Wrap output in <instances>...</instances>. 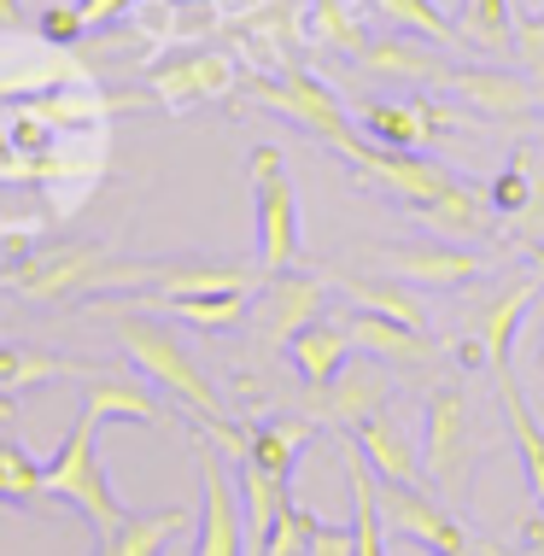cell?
<instances>
[{
	"label": "cell",
	"mask_w": 544,
	"mask_h": 556,
	"mask_svg": "<svg viewBox=\"0 0 544 556\" xmlns=\"http://www.w3.org/2000/svg\"><path fill=\"white\" fill-rule=\"evenodd\" d=\"M105 317H112V334L124 345V357L135 369L147 375L153 387H164L188 416H200V422H229V410H223V393L211 387V375L193 364L188 340L176 334V323H159L147 317V311H129V305H100Z\"/></svg>",
	"instance_id": "1"
},
{
	"label": "cell",
	"mask_w": 544,
	"mask_h": 556,
	"mask_svg": "<svg viewBox=\"0 0 544 556\" xmlns=\"http://www.w3.org/2000/svg\"><path fill=\"white\" fill-rule=\"evenodd\" d=\"M100 428H105V422H94L88 410L71 422L65 445H59L53 457L41 463V492H48V498H59V504H71V509H83L88 528L105 539V533H117V521H124L129 509H124V498L112 492V475H105V463H100Z\"/></svg>",
	"instance_id": "2"
},
{
	"label": "cell",
	"mask_w": 544,
	"mask_h": 556,
	"mask_svg": "<svg viewBox=\"0 0 544 556\" xmlns=\"http://www.w3.org/2000/svg\"><path fill=\"white\" fill-rule=\"evenodd\" d=\"M252 205H258V269L281 276V269L299 264L305 223H299V193L287 182V159L276 141L252 147Z\"/></svg>",
	"instance_id": "3"
},
{
	"label": "cell",
	"mask_w": 544,
	"mask_h": 556,
	"mask_svg": "<svg viewBox=\"0 0 544 556\" xmlns=\"http://www.w3.org/2000/svg\"><path fill=\"white\" fill-rule=\"evenodd\" d=\"M246 94L258 100V106H269V112L293 117L299 129H311L316 141H328L340 159H352V164H357L363 147H369V141L352 129V117H345V106L334 100V88H322L311 71H299V65L281 71V77H252Z\"/></svg>",
	"instance_id": "4"
},
{
	"label": "cell",
	"mask_w": 544,
	"mask_h": 556,
	"mask_svg": "<svg viewBox=\"0 0 544 556\" xmlns=\"http://www.w3.org/2000/svg\"><path fill=\"white\" fill-rule=\"evenodd\" d=\"M468 469H475V422H468V393L463 387H440L428 399V428H421V480L440 486L445 498L468 492Z\"/></svg>",
	"instance_id": "5"
},
{
	"label": "cell",
	"mask_w": 544,
	"mask_h": 556,
	"mask_svg": "<svg viewBox=\"0 0 544 556\" xmlns=\"http://www.w3.org/2000/svg\"><path fill=\"white\" fill-rule=\"evenodd\" d=\"M112 264L117 258H105V247H48L12 264L7 288H18L29 305H59L88 288H112Z\"/></svg>",
	"instance_id": "6"
},
{
	"label": "cell",
	"mask_w": 544,
	"mask_h": 556,
	"mask_svg": "<svg viewBox=\"0 0 544 556\" xmlns=\"http://www.w3.org/2000/svg\"><path fill=\"white\" fill-rule=\"evenodd\" d=\"M375 509H381V528L387 533L416 539V545H428L433 556H475L463 521L451 516L428 486H404V480H381V475H375Z\"/></svg>",
	"instance_id": "7"
},
{
	"label": "cell",
	"mask_w": 544,
	"mask_h": 556,
	"mask_svg": "<svg viewBox=\"0 0 544 556\" xmlns=\"http://www.w3.org/2000/svg\"><path fill=\"white\" fill-rule=\"evenodd\" d=\"M440 88L451 100H463L468 112L497 117V124H527V117L544 106V88L527 77L521 65L509 71V65H497V59H486V65H451Z\"/></svg>",
	"instance_id": "8"
},
{
	"label": "cell",
	"mask_w": 544,
	"mask_h": 556,
	"mask_svg": "<svg viewBox=\"0 0 544 556\" xmlns=\"http://www.w3.org/2000/svg\"><path fill=\"white\" fill-rule=\"evenodd\" d=\"M240 71L229 53H211V48H193V53H170L147 71V88L164 100L170 112H188V106H205V100H223L235 94Z\"/></svg>",
	"instance_id": "9"
},
{
	"label": "cell",
	"mask_w": 544,
	"mask_h": 556,
	"mask_svg": "<svg viewBox=\"0 0 544 556\" xmlns=\"http://www.w3.org/2000/svg\"><path fill=\"white\" fill-rule=\"evenodd\" d=\"M357 170L369 176L375 188H387V193H398L404 205H433V200H451L457 188H468L457 170H445L440 159H428V153H392V147H363L357 153Z\"/></svg>",
	"instance_id": "10"
},
{
	"label": "cell",
	"mask_w": 544,
	"mask_h": 556,
	"mask_svg": "<svg viewBox=\"0 0 544 556\" xmlns=\"http://www.w3.org/2000/svg\"><path fill=\"white\" fill-rule=\"evenodd\" d=\"M200 556H246V516H240V492H235V469L217 445H200Z\"/></svg>",
	"instance_id": "11"
},
{
	"label": "cell",
	"mask_w": 544,
	"mask_h": 556,
	"mask_svg": "<svg viewBox=\"0 0 544 556\" xmlns=\"http://www.w3.org/2000/svg\"><path fill=\"white\" fill-rule=\"evenodd\" d=\"M398 281L410 288H468V281L492 276V252L486 247H457V240H421V247H398L381 258Z\"/></svg>",
	"instance_id": "12"
},
{
	"label": "cell",
	"mask_w": 544,
	"mask_h": 556,
	"mask_svg": "<svg viewBox=\"0 0 544 556\" xmlns=\"http://www.w3.org/2000/svg\"><path fill=\"white\" fill-rule=\"evenodd\" d=\"M387 399H392V375L381 364H345L328 387H311L305 416L328 428H357L363 416L387 410Z\"/></svg>",
	"instance_id": "13"
},
{
	"label": "cell",
	"mask_w": 544,
	"mask_h": 556,
	"mask_svg": "<svg viewBox=\"0 0 544 556\" xmlns=\"http://www.w3.org/2000/svg\"><path fill=\"white\" fill-rule=\"evenodd\" d=\"M533 299H544V281L533 269H521V276H504L492 288V299L475 311V340L486 345L492 357V375L497 369H516L509 357H516V334H521V317L533 311Z\"/></svg>",
	"instance_id": "14"
},
{
	"label": "cell",
	"mask_w": 544,
	"mask_h": 556,
	"mask_svg": "<svg viewBox=\"0 0 544 556\" xmlns=\"http://www.w3.org/2000/svg\"><path fill=\"white\" fill-rule=\"evenodd\" d=\"M451 124V112L440 100H421V94H404V100H369L363 106V135L375 147H392V153H428L433 135Z\"/></svg>",
	"instance_id": "15"
},
{
	"label": "cell",
	"mask_w": 544,
	"mask_h": 556,
	"mask_svg": "<svg viewBox=\"0 0 544 556\" xmlns=\"http://www.w3.org/2000/svg\"><path fill=\"white\" fill-rule=\"evenodd\" d=\"M322 311H328V281H322V276H299V269L264 276L258 323H264V340H269V345H287L305 323L322 317Z\"/></svg>",
	"instance_id": "16"
},
{
	"label": "cell",
	"mask_w": 544,
	"mask_h": 556,
	"mask_svg": "<svg viewBox=\"0 0 544 556\" xmlns=\"http://www.w3.org/2000/svg\"><path fill=\"white\" fill-rule=\"evenodd\" d=\"M83 410L94 422H147V428H170L176 416L164 410V399L147 387V375H117V369H100L83 381Z\"/></svg>",
	"instance_id": "17"
},
{
	"label": "cell",
	"mask_w": 544,
	"mask_h": 556,
	"mask_svg": "<svg viewBox=\"0 0 544 556\" xmlns=\"http://www.w3.org/2000/svg\"><path fill=\"white\" fill-rule=\"evenodd\" d=\"M410 217H416L433 240H457V247H486V240L497 235V205H492V193L480 188V182L457 188L451 200L416 205Z\"/></svg>",
	"instance_id": "18"
},
{
	"label": "cell",
	"mask_w": 544,
	"mask_h": 556,
	"mask_svg": "<svg viewBox=\"0 0 544 556\" xmlns=\"http://www.w3.org/2000/svg\"><path fill=\"white\" fill-rule=\"evenodd\" d=\"M357 451L369 457V469L381 480H404V486H421V440L398 422L392 410H375L352 428Z\"/></svg>",
	"instance_id": "19"
},
{
	"label": "cell",
	"mask_w": 544,
	"mask_h": 556,
	"mask_svg": "<svg viewBox=\"0 0 544 556\" xmlns=\"http://www.w3.org/2000/svg\"><path fill=\"white\" fill-rule=\"evenodd\" d=\"M357 65L369 77H387V83H445L451 59L428 36H381L357 53Z\"/></svg>",
	"instance_id": "20"
},
{
	"label": "cell",
	"mask_w": 544,
	"mask_h": 556,
	"mask_svg": "<svg viewBox=\"0 0 544 556\" xmlns=\"http://www.w3.org/2000/svg\"><path fill=\"white\" fill-rule=\"evenodd\" d=\"M345 334H352L357 352L381 357V364H398V369H428L433 357H440L421 328H404V323L381 317V311H352V317H345Z\"/></svg>",
	"instance_id": "21"
},
{
	"label": "cell",
	"mask_w": 544,
	"mask_h": 556,
	"mask_svg": "<svg viewBox=\"0 0 544 556\" xmlns=\"http://www.w3.org/2000/svg\"><path fill=\"white\" fill-rule=\"evenodd\" d=\"M497 404H504V428H509V440H516V451H521L527 492H533V504L544 509V422H539L533 404H527L516 369H497Z\"/></svg>",
	"instance_id": "22"
},
{
	"label": "cell",
	"mask_w": 544,
	"mask_h": 556,
	"mask_svg": "<svg viewBox=\"0 0 544 556\" xmlns=\"http://www.w3.org/2000/svg\"><path fill=\"white\" fill-rule=\"evenodd\" d=\"M193 521H200V516H193V509H181V504L147 509V516H124V521H117V533L100 539L94 556H164L181 533L193 528Z\"/></svg>",
	"instance_id": "23"
},
{
	"label": "cell",
	"mask_w": 544,
	"mask_h": 556,
	"mask_svg": "<svg viewBox=\"0 0 544 556\" xmlns=\"http://www.w3.org/2000/svg\"><path fill=\"white\" fill-rule=\"evenodd\" d=\"M352 334H345V323H328V317H316L305 323L293 340H287V357H293V369L305 375V387H328L334 375L352 364Z\"/></svg>",
	"instance_id": "24"
},
{
	"label": "cell",
	"mask_w": 544,
	"mask_h": 556,
	"mask_svg": "<svg viewBox=\"0 0 544 556\" xmlns=\"http://www.w3.org/2000/svg\"><path fill=\"white\" fill-rule=\"evenodd\" d=\"M457 48H475L486 59H516V7L509 0H463L457 7Z\"/></svg>",
	"instance_id": "25"
},
{
	"label": "cell",
	"mask_w": 544,
	"mask_h": 556,
	"mask_svg": "<svg viewBox=\"0 0 544 556\" xmlns=\"http://www.w3.org/2000/svg\"><path fill=\"white\" fill-rule=\"evenodd\" d=\"M311 433H316L311 416H276V422H258V428L246 433V457L258 463L264 475L293 480V469H299V451L311 445Z\"/></svg>",
	"instance_id": "26"
},
{
	"label": "cell",
	"mask_w": 544,
	"mask_h": 556,
	"mask_svg": "<svg viewBox=\"0 0 544 556\" xmlns=\"http://www.w3.org/2000/svg\"><path fill=\"white\" fill-rule=\"evenodd\" d=\"M88 375H100V369L77 364V357L29 352V345H0V399L24 393V387H41V381H88Z\"/></svg>",
	"instance_id": "27"
},
{
	"label": "cell",
	"mask_w": 544,
	"mask_h": 556,
	"mask_svg": "<svg viewBox=\"0 0 544 556\" xmlns=\"http://www.w3.org/2000/svg\"><path fill=\"white\" fill-rule=\"evenodd\" d=\"M334 288H345V299H357L363 311H381V317L404 323V328H421L428 334V305H421L416 288H398V281H375V276H328Z\"/></svg>",
	"instance_id": "28"
},
{
	"label": "cell",
	"mask_w": 544,
	"mask_h": 556,
	"mask_svg": "<svg viewBox=\"0 0 544 556\" xmlns=\"http://www.w3.org/2000/svg\"><path fill=\"white\" fill-rule=\"evenodd\" d=\"M345 475H352V528H357V556H387V528L375 509V469L357 451V440H345Z\"/></svg>",
	"instance_id": "29"
},
{
	"label": "cell",
	"mask_w": 544,
	"mask_h": 556,
	"mask_svg": "<svg viewBox=\"0 0 544 556\" xmlns=\"http://www.w3.org/2000/svg\"><path fill=\"white\" fill-rule=\"evenodd\" d=\"M141 305H159L164 317L188 323V328H235L240 317H246L252 293H170V299H141Z\"/></svg>",
	"instance_id": "30"
},
{
	"label": "cell",
	"mask_w": 544,
	"mask_h": 556,
	"mask_svg": "<svg viewBox=\"0 0 544 556\" xmlns=\"http://www.w3.org/2000/svg\"><path fill=\"white\" fill-rule=\"evenodd\" d=\"M36 498H48V492H41V463L29 457L18 440H0V504L29 509Z\"/></svg>",
	"instance_id": "31"
},
{
	"label": "cell",
	"mask_w": 544,
	"mask_h": 556,
	"mask_svg": "<svg viewBox=\"0 0 544 556\" xmlns=\"http://www.w3.org/2000/svg\"><path fill=\"white\" fill-rule=\"evenodd\" d=\"M311 36L334 53H352V59L369 48V36H363V24L352 18L345 0H311Z\"/></svg>",
	"instance_id": "32"
},
{
	"label": "cell",
	"mask_w": 544,
	"mask_h": 556,
	"mask_svg": "<svg viewBox=\"0 0 544 556\" xmlns=\"http://www.w3.org/2000/svg\"><path fill=\"white\" fill-rule=\"evenodd\" d=\"M375 12H387V18L398 29H410V36H428V41H440V48H457V24H451L433 0H375Z\"/></svg>",
	"instance_id": "33"
},
{
	"label": "cell",
	"mask_w": 544,
	"mask_h": 556,
	"mask_svg": "<svg viewBox=\"0 0 544 556\" xmlns=\"http://www.w3.org/2000/svg\"><path fill=\"white\" fill-rule=\"evenodd\" d=\"M311 539H316V516H311L305 504H293V498H287L258 556H311Z\"/></svg>",
	"instance_id": "34"
},
{
	"label": "cell",
	"mask_w": 544,
	"mask_h": 556,
	"mask_svg": "<svg viewBox=\"0 0 544 556\" xmlns=\"http://www.w3.org/2000/svg\"><path fill=\"white\" fill-rule=\"evenodd\" d=\"M533 176H539V164H533V153H521L509 159V170H497L492 182H486V193H492V205H497V217H516L521 205H527V193H533Z\"/></svg>",
	"instance_id": "35"
},
{
	"label": "cell",
	"mask_w": 544,
	"mask_h": 556,
	"mask_svg": "<svg viewBox=\"0 0 544 556\" xmlns=\"http://www.w3.org/2000/svg\"><path fill=\"white\" fill-rule=\"evenodd\" d=\"M516 65L544 88V12H527V18H516Z\"/></svg>",
	"instance_id": "36"
},
{
	"label": "cell",
	"mask_w": 544,
	"mask_h": 556,
	"mask_svg": "<svg viewBox=\"0 0 544 556\" xmlns=\"http://www.w3.org/2000/svg\"><path fill=\"white\" fill-rule=\"evenodd\" d=\"M41 41H48V48H71V41H83V12L77 7H48V12H41Z\"/></svg>",
	"instance_id": "37"
},
{
	"label": "cell",
	"mask_w": 544,
	"mask_h": 556,
	"mask_svg": "<svg viewBox=\"0 0 544 556\" xmlns=\"http://www.w3.org/2000/svg\"><path fill=\"white\" fill-rule=\"evenodd\" d=\"M516 240H521V247L544 240V164H539V176H533V193H527V205L516 212Z\"/></svg>",
	"instance_id": "38"
},
{
	"label": "cell",
	"mask_w": 544,
	"mask_h": 556,
	"mask_svg": "<svg viewBox=\"0 0 544 556\" xmlns=\"http://www.w3.org/2000/svg\"><path fill=\"white\" fill-rule=\"evenodd\" d=\"M129 7H141V0H77L83 24H112V18H124Z\"/></svg>",
	"instance_id": "39"
},
{
	"label": "cell",
	"mask_w": 544,
	"mask_h": 556,
	"mask_svg": "<svg viewBox=\"0 0 544 556\" xmlns=\"http://www.w3.org/2000/svg\"><path fill=\"white\" fill-rule=\"evenodd\" d=\"M521 556H544V509L533 504V516L521 521Z\"/></svg>",
	"instance_id": "40"
},
{
	"label": "cell",
	"mask_w": 544,
	"mask_h": 556,
	"mask_svg": "<svg viewBox=\"0 0 544 556\" xmlns=\"http://www.w3.org/2000/svg\"><path fill=\"white\" fill-rule=\"evenodd\" d=\"M24 29V12H18V0H0V36H18Z\"/></svg>",
	"instance_id": "41"
},
{
	"label": "cell",
	"mask_w": 544,
	"mask_h": 556,
	"mask_svg": "<svg viewBox=\"0 0 544 556\" xmlns=\"http://www.w3.org/2000/svg\"><path fill=\"white\" fill-rule=\"evenodd\" d=\"M521 252H527V269L544 281V240H533V247H521Z\"/></svg>",
	"instance_id": "42"
},
{
	"label": "cell",
	"mask_w": 544,
	"mask_h": 556,
	"mask_svg": "<svg viewBox=\"0 0 544 556\" xmlns=\"http://www.w3.org/2000/svg\"><path fill=\"white\" fill-rule=\"evenodd\" d=\"M480 556H509V551H497V545H480Z\"/></svg>",
	"instance_id": "43"
},
{
	"label": "cell",
	"mask_w": 544,
	"mask_h": 556,
	"mask_svg": "<svg viewBox=\"0 0 544 556\" xmlns=\"http://www.w3.org/2000/svg\"><path fill=\"white\" fill-rule=\"evenodd\" d=\"M176 7H181V0H176Z\"/></svg>",
	"instance_id": "44"
}]
</instances>
